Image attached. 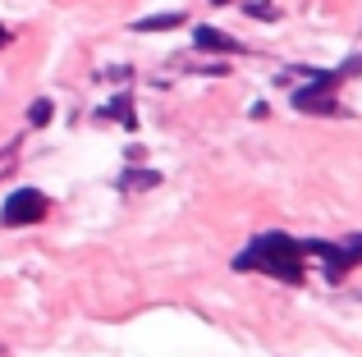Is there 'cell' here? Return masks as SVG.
Segmentation results:
<instances>
[{
  "mask_svg": "<svg viewBox=\"0 0 362 357\" xmlns=\"http://www.w3.org/2000/svg\"><path fill=\"white\" fill-rule=\"evenodd\" d=\"M344 252H349V257H354V261H362V234H354V238L344 243Z\"/></svg>",
  "mask_w": 362,
  "mask_h": 357,
  "instance_id": "11",
  "label": "cell"
},
{
  "mask_svg": "<svg viewBox=\"0 0 362 357\" xmlns=\"http://www.w3.org/2000/svg\"><path fill=\"white\" fill-rule=\"evenodd\" d=\"M298 248L326 261V275H330V279H344V270L354 266V257H349L344 248H335V243H321V238H312V243H298Z\"/></svg>",
  "mask_w": 362,
  "mask_h": 357,
  "instance_id": "4",
  "label": "cell"
},
{
  "mask_svg": "<svg viewBox=\"0 0 362 357\" xmlns=\"http://www.w3.org/2000/svg\"><path fill=\"white\" fill-rule=\"evenodd\" d=\"M234 270H262L284 284H303V248L289 234H262L234 257Z\"/></svg>",
  "mask_w": 362,
  "mask_h": 357,
  "instance_id": "1",
  "label": "cell"
},
{
  "mask_svg": "<svg viewBox=\"0 0 362 357\" xmlns=\"http://www.w3.org/2000/svg\"><path fill=\"white\" fill-rule=\"evenodd\" d=\"M339 73H362V55H354V60H349V64H344Z\"/></svg>",
  "mask_w": 362,
  "mask_h": 357,
  "instance_id": "12",
  "label": "cell"
},
{
  "mask_svg": "<svg viewBox=\"0 0 362 357\" xmlns=\"http://www.w3.org/2000/svg\"><path fill=\"white\" fill-rule=\"evenodd\" d=\"M335 78L339 73H321L317 83H308V87H298L289 97V106L293 110H303V115H335Z\"/></svg>",
  "mask_w": 362,
  "mask_h": 357,
  "instance_id": "2",
  "label": "cell"
},
{
  "mask_svg": "<svg viewBox=\"0 0 362 357\" xmlns=\"http://www.w3.org/2000/svg\"><path fill=\"white\" fill-rule=\"evenodd\" d=\"M193 46H197V51H206V55H239L243 51V46L234 42L230 32H221V28H197Z\"/></svg>",
  "mask_w": 362,
  "mask_h": 357,
  "instance_id": "5",
  "label": "cell"
},
{
  "mask_svg": "<svg viewBox=\"0 0 362 357\" xmlns=\"http://www.w3.org/2000/svg\"><path fill=\"white\" fill-rule=\"evenodd\" d=\"M5 42H9V32H5V28H0V46H5Z\"/></svg>",
  "mask_w": 362,
  "mask_h": 357,
  "instance_id": "13",
  "label": "cell"
},
{
  "mask_svg": "<svg viewBox=\"0 0 362 357\" xmlns=\"http://www.w3.org/2000/svg\"><path fill=\"white\" fill-rule=\"evenodd\" d=\"M216 5H230V0H216Z\"/></svg>",
  "mask_w": 362,
  "mask_h": 357,
  "instance_id": "14",
  "label": "cell"
},
{
  "mask_svg": "<svg viewBox=\"0 0 362 357\" xmlns=\"http://www.w3.org/2000/svg\"><path fill=\"white\" fill-rule=\"evenodd\" d=\"M46 193H37V188H18V193L5 197V211H0V220L9 224V229H18V224H37L46 215Z\"/></svg>",
  "mask_w": 362,
  "mask_h": 357,
  "instance_id": "3",
  "label": "cell"
},
{
  "mask_svg": "<svg viewBox=\"0 0 362 357\" xmlns=\"http://www.w3.org/2000/svg\"><path fill=\"white\" fill-rule=\"evenodd\" d=\"M97 119H119L124 128H133V124H138V119H133V101L124 97V92H119L115 101H110V106H101V110H97Z\"/></svg>",
  "mask_w": 362,
  "mask_h": 357,
  "instance_id": "7",
  "label": "cell"
},
{
  "mask_svg": "<svg viewBox=\"0 0 362 357\" xmlns=\"http://www.w3.org/2000/svg\"><path fill=\"white\" fill-rule=\"evenodd\" d=\"M243 14L262 18V23H275V18H280V9H275L271 0H247V5H243Z\"/></svg>",
  "mask_w": 362,
  "mask_h": 357,
  "instance_id": "9",
  "label": "cell"
},
{
  "mask_svg": "<svg viewBox=\"0 0 362 357\" xmlns=\"http://www.w3.org/2000/svg\"><path fill=\"white\" fill-rule=\"evenodd\" d=\"M51 115H55V106H51L46 97L28 106V124H33V128H46V124H51Z\"/></svg>",
  "mask_w": 362,
  "mask_h": 357,
  "instance_id": "8",
  "label": "cell"
},
{
  "mask_svg": "<svg viewBox=\"0 0 362 357\" xmlns=\"http://www.w3.org/2000/svg\"><path fill=\"white\" fill-rule=\"evenodd\" d=\"M156 183H160V174H151V170H147V174H138V170H129V174H124V178H119V188H156Z\"/></svg>",
  "mask_w": 362,
  "mask_h": 357,
  "instance_id": "10",
  "label": "cell"
},
{
  "mask_svg": "<svg viewBox=\"0 0 362 357\" xmlns=\"http://www.w3.org/2000/svg\"><path fill=\"white\" fill-rule=\"evenodd\" d=\"M179 23H188L179 9H170V14H151V18H138L133 23V32H170V28H179Z\"/></svg>",
  "mask_w": 362,
  "mask_h": 357,
  "instance_id": "6",
  "label": "cell"
}]
</instances>
